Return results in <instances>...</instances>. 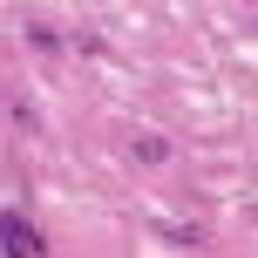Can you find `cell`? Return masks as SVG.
<instances>
[{"mask_svg":"<svg viewBox=\"0 0 258 258\" xmlns=\"http://www.w3.org/2000/svg\"><path fill=\"white\" fill-rule=\"evenodd\" d=\"M0 231H7V258H41V231L21 218V211H7V218H0Z\"/></svg>","mask_w":258,"mask_h":258,"instance_id":"obj_1","label":"cell"},{"mask_svg":"<svg viewBox=\"0 0 258 258\" xmlns=\"http://www.w3.org/2000/svg\"><path fill=\"white\" fill-rule=\"evenodd\" d=\"M163 156H170L163 136H136V163H163Z\"/></svg>","mask_w":258,"mask_h":258,"instance_id":"obj_2","label":"cell"},{"mask_svg":"<svg viewBox=\"0 0 258 258\" xmlns=\"http://www.w3.org/2000/svg\"><path fill=\"white\" fill-rule=\"evenodd\" d=\"M7 116H14V129H27V136H34V129H41V116H34V102H21V95H14V109H7Z\"/></svg>","mask_w":258,"mask_h":258,"instance_id":"obj_3","label":"cell"},{"mask_svg":"<svg viewBox=\"0 0 258 258\" xmlns=\"http://www.w3.org/2000/svg\"><path fill=\"white\" fill-rule=\"evenodd\" d=\"M163 238H170V245H197L204 231H197V224H163Z\"/></svg>","mask_w":258,"mask_h":258,"instance_id":"obj_4","label":"cell"}]
</instances>
